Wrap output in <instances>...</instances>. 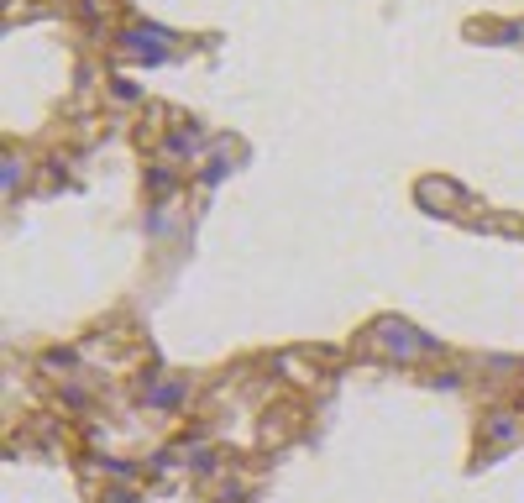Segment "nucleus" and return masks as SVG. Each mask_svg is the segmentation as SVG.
<instances>
[{"label": "nucleus", "mask_w": 524, "mask_h": 503, "mask_svg": "<svg viewBox=\"0 0 524 503\" xmlns=\"http://www.w3.org/2000/svg\"><path fill=\"white\" fill-rule=\"evenodd\" d=\"M383 341H388L394 352H415V346H425V341H415L409 325H383Z\"/></svg>", "instance_id": "nucleus-1"}]
</instances>
